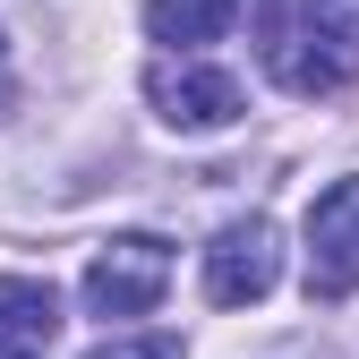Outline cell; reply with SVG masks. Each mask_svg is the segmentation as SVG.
<instances>
[{"label":"cell","instance_id":"1","mask_svg":"<svg viewBox=\"0 0 359 359\" xmlns=\"http://www.w3.org/2000/svg\"><path fill=\"white\" fill-rule=\"evenodd\" d=\"M171 291V248L128 231V240H103L95 265H86V308L95 317H146V308Z\"/></svg>","mask_w":359,"mask_h":359},{"label":"cell","instance_id":"2","mask_svg":"<svg viewBox=\"0 0 359 359\" xmlns=\"http://www.w3.org/2000/svg\"><path fill=\"white\" fill-rule=\"evenodd\" d=\"M274 274H283V240L265 214H240L214 231V248H205V299L214 308H257L274 291Z\"/></svg>","mask_w":359,"mask_h":359},{"label":"cell","instance_id":"3","mask_svg":"<svg viewBox=\"0 0 359 359\" xmlns=\"http://www.w3.org/2000/svg\"><path fill=\"white\" fill-rule=\"evenodd\" d=\"M359 291V180L308 205V299H351Z\"/></svg>","mask_w":359,"mask_h":359},{"label":"cell","instance_id":"4","mask_svg":"<svg viewBox=\"0 0 359 359\" xmlns=\"http://www.w3.org/2000/svg\"><path fill=\"white\" fill-rule=\"evenodd\" d=\"M146 95L171 128H189V137H205V128H231L240 120V77L231 69H205V60H163L146 77Z\"/></svg>","mask_w":359,"mask_h":359},{"label":"cell","instance_id":"5","mask_svg":"<svg viewBox=\"0 0 359 359\" xmlns=\"http://www.w3.org/2000/svg\"><path fill=\"white\" fill-rule=\"evenodd\" d=\"M325 34H283V0H265V69H274L291 95H342L359 52H317Z\"/></svg>","mask_w":359,"mask_h":359},{"label":"cell","instance_id":"6","mask_svg":"<svg viewBox=\"0 0 359 359\" xmlns=\"http://www.w3.org/2000/svg\"><path fill=\"white\" fill-rule=\"evenodd\" d=\"M60 334V291L34 274H0V351H43Z\"/></svg>","mask_w":359,"mask_h":359},{"label":"cell","instance_id":"7","mask_svg":"<svg viewBox=\"0 0 359 359\" xmlns=\"http://www.w3.org/2000/svg\"><path fill=\"white\" fill-rule=\"evenodd\" d=\"M240 18V0H146V34L171 43V52H205V43H222Z\"/></svg>","mask_w":359,"mask_h":359},{"label":"cell","instance_id":"8","mask_svg":"<svg viewBox=\"0 0 359 359\" xmlns=\"http://www.w3.org/2000/svg\"><path fill=\"white\" fill-rule=\"evenodd\" d=\"M308 9V26H317L334 52H359V0H299Z\"/></svg>","mask_w":359,"mask_h":359},{"label":"cell","instance_id":"9","mask_svg":"<svg viewBox=\"0 0 359 359\" xmlns=\"http://www.w3.org/2000/svg\"><path fill=\"white\" fill-rule=\"evenodd\" d=\"M86 359H180V342L171 334H120V342H95Z\"/></svg>","mask_w":359,"mask_h":359},{"label":"cell","instance_id":"10","mask_svg":"<svg viewBox=\"0 0 359 359\" xmlns=\"http://www.w3.org/2000/svg\"><path fill=\"white\" fill-rule=\"evenodd\" d=\"M0 111H9V43H0Z\"/></svg>","mask_w":359,"mask_h":359},{"label":"cell","instance_id":"11","mask_svg":"<svg viewBox=\"0 0 359 359\" xmlns=\"http://www.w3.org/2000/svg\"><path fill=\"white\" fill-rule=\"evenodd\" d=\"M0 359H43V351H0Z\"/></svg>","mask_w":359,"mask_h":359}]
</instances>
